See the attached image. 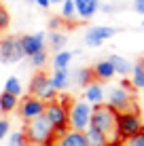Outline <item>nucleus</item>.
Wrapping results in <instances>:
<instances>
[{
  "mask_svg": "<svg viewBox=\"0 0 144 146\" xmlns=\"http://www.w3.org/2000/svg\"><path fill=\"white\" fill-rule=\"evenodd\" d=\"M117 117H119V112L112 110L110 106H106V104L93 106V110H91V127H96L98 131H102L106 135L110 146L121 144V140L117 135Z\"/></svg>",
  "mask_w": 144,
  "mask_h": 146,
  "instance_id": "f257e3e1",
  "label": "nucleus"
},
{
  "mask_svg": "<svg viewBox=\"0 0 144 146\" xmlns=\"http://www.w3.org/2000/svg\"><path fill=\"white\" fill-rule=\"evenodd\" d=\"M83 100H85L91 108H93V106H102V104H106V89H104V85L98 83V80L89 83L87 87H85Z\"/></svg>",
  "mask_w": 144,
  "mask_h": 146,
  "instance_id": "f8f14e48",
  "label": "nucleus"
},
{
  "mask_svg": "<svg viewBox=\"0 0 144 146\" xmlns=\"http://www.w3.org/2000/svg\"><path fill=\"white\" fill-rule=\"evenodd\" d=\"M91 106L85 102V100H72L68 104V129H74V131H85V129L91 125Z\"/></svg>",
  "mask_w": 144,
  "mask_h": 146,
  "instance_id": "39448f33",
  "label": "nucleus"
},
{
  "mask_svg": "<svg viewBox=\"0 0 144 146\" xmlns=\"http://www.w3.org/2000/svg\"><path fill=\"white\" fill-rule=\"evenodd\" d=\"M117 34V28H110V26H91L85 32V44L87 47H102L108 38H112Z\"/></svg>",
  "mask_w": 144,
  "mask_h": 146,
  "instance_id": "9d476101",
  "label": "nucleus"
},
{
  "mask_svg": "<svg viewBox=\"0 0 144 146\" xmlns=\"http://www.w3.org/2000/svg\"><path fill=\"white\" fill-rule=\"evenodd\" d=\"M34 4H38L40 9H49V7H51V0H36Z\"/></svg>",
  "mask_w": 144,
  "mask_h": 146,
  "instance_id": "473e14b6",
  "label": "nucleus"
},
{
  "mask_svg": "<svg viewBox=\"0 0 144 146\" xmlns=\"http://www.w3.org/2000/svg\"><path fill=\"white\" fill-rule=\"evenodd\" d=\"M7 138H9V144H7V146H26V144H28L23 131H11Z\"/></svg>",
  "mask_w": 144,
  "mask_h": 146,
  "instance_id": "a878e982",
  "label": "nucleus"
},
{
  "mask_svg": "<svg viewBox=\"0 0 144 146\" xmlns=\"http://www.w3.org/2000/svg\"><path fill=\"white\" fill-rule=\"evenodd\" d=\"M49 83L55 91H66L68 85H70V72L68 70H53V74L49 76Z\"/></svg>",
  "mask_w": 144,
  "mask_h": 146,
  "instance_id": "f3484780",
  "label": "nucleus"
},
{
  "mask_svg": "<svg viewBox=\"0 0 144 146\" xmlns=\"http://www.w3.org/2000/svg\"><path fill=\"white\" fill-rule=\"evenodd\" d=\"M106 106H110L117 112H127V110H136V93H133L131 85L127 80H123L121 85L112 87L110 91H106Z\"/></svg>",
  "mask_w": 144,
  "mask_h": 146,
  "instance_id": "7ed1b4c3",
  "label": "nucleus"
},
{
  "mask_svg": "<svg viewBox=\"0 0 144 146\" xmlns=\"http://www.w3.org/2000/svg\"><path fill=\"white\" fill-rule=\"evenodd\" d=\"M28 59H30V66H34V68H44V64H47V49H44V51L34 53L32 57H28Z\"/></svg>",
  "mask_w": 144,
  "mask_h": 146,
  "instance_id": "bb28decb",
  "label": "nucleus"
},
{
  "mask_svg": "<svg viewBox=\"0 0 144 146\" xmlns=\"http://www.w3.org/2000/svg\"><path fill=\"white\" fill-rule=\"evenodd\" d=\"M9 133H11V123H9L7 117H0V142H2Z\"/></svg>",
  "mask_w": 144,
  "mask_h": 146,
  "instance_id": "c756f323",
  "label": "nucleus"
},
{
  "mask_svg": "<svg viewBox=\"0 0 144 146\" xmlns=\"http://www.w3.org/2000/svg\"><path fill=\"white\" fill-rule=\"evenodd\" d=\"M64 0H51V4H62Z\"/></svg>",
  "mask_w": 144,
  "mask_h": 146,
  "instance_id": "c9c22d12",
  "label": "nucleus"
},
{
  "mask_svg": "<svg viewBox=\"0 0 144 146\" xmlns=\"http://www.w3.org/2000/svg\"><path fill=\"white\" fill-rule=\"evenodd\" d=\"M26 2H28V4H34V2H36V0H26Z\"/></svg>",
  "mask_w": 144,
  "mask_h": 146,
  "instance_id": "e433bc0d",
  "label": "nucleus"
},
{
  "mask_svg": "<svg viewBox=\"0 0 144 146\" xmlns=\"http://www.w3.org/2000/svg\"><path fill=\"white\" fill-rule=\"evenodd\" d=\"M140 117H142V123H144V106L140 108Z\"/></svg>",
  "mask_w": 144,
  "mask_h": 146,
  "instance_id": "f704fd0d",
  "label": "nucleus"
},
{
  "mask_svg": "<svg viewBox=\"0 0 144 146\" xmlns=\"http://www.w3.org/2000/svg\"><path fill=\"white\" fill-rule=\"evenodd\" d=\"M59 7H62V13H59V19H62V21H72V19L76 17V11H74V2H72V0H64Z\"/></svg>",
  "mask_w": 144,
  "mask_h": 146,
  "instance_id": "393cba45",
  "label": "nucleus"
},
{
  "mask_svg": "<svg viewBox=\"0 0 144 146\" xmlns=\"http://www.w3.org/2000/svg\"><path fill=\"white\" fill-rule=\"evenodd\" d=\"M131 80H129V85H131V89H138V91H144V59H140L138 64H133V68H131Z\"/></svg>",
  "mask_w": 144,
  "mask_h": 146,
  "instance_id": "6ab92c4d",
  "label": "nucleus"
},
{
  "mask_svg": "<svg viewBox=\"0 0 144 146\" xmlns=\"http://www.w3.org/2000/svg\"><path fill=\"white\" fill-rule=\"evenodd\" d=\"M30 95H34V98H38L40 102L49 104V102H53L59 93L51 87L47 74L38 72V74H34V76H32V80H30Z\"/></svg>",
  "mask_w": 144,
  "mask_h": 146,
  "instance_id": "0eeeda50",
  "label": "nucleus"
},
{
  "mask_svg": "<svg viewBox=\"0 0 144 146\" xmlns=\"http://www.w3.org/2000/svg\"><path fill=\"white\" fill-rule=\"evenodd\" d=\"M93 72H91V68H81V70H76V74H74V83L78 85L81 89H85L89 83H93Z\"/></svg>",
  "mask_w": 144,
  "mask_h": 146,
  "instance_id": "5701e85b",
  "label": "nucleus"
},
{
  "mask_svg": "<svg viewBox=\"0 0 144 146\" xmlns=\"http://www.w3.org/2000/svg\"><path fill=\"white\" fill-rule=\"evenodd\" d=\"M59 26H62V19H59V17H53V19H49V28H51L53 32H59Z\"/></svg>",
  "mask_w": 144,
  "mask_h": 146,
  "instance_id": "7c9ffc66",
  "label": "nucleus"
},
{
  "mask_svg": "<svg viewBox=\"0 0 144 146\" xmlns=\"http://www.w3.org/2000/svg\"><path fill=\"white\" fill-rule=\"evenodd\" d=\"M85 140H87V146H110V142H108V138L104 135L102 131H98L96 127H89L85 129Z\"/></svg>",
  "mask_w": 144,
  "mask_h": 146,
  "instance_id": "a211bd4d",
  "label": "nucleus"
},
{
  "mask_svg": "<svg viewBox=\"0 0 144 146\" xmlns=\"http://www.w3.org/2000/svg\"><path fill=\"white\" fill-rule=\"evenodd\" d=\"M19 117H21L23 121H34L38 117H42L44 114V102H40L38 98H34V95H28V98H23L21 102H19Z\"/></svg>",
  "mask_w": 144,
  "mask_h": 146,
  "instance_id": "1a4fd4ad",
  "label": "nucleus"
},
{
  "mask_svg": "<svg viewBox=\"0 0 144 146\" xmlns=\"http://www.w3.org/2000/svg\"><path fill=\"white\" fill-rule=\"evenodd\" d=\"M44 32H34V34H23L19 36V44H21V51H23V57H32L34 53L38 51H44Z\"/></svg>",
  "mask_w": 144,
  "mask_h": 146,
  "instance_id": "9b49d317",
  "label": "nucleus"
},
{
  "mask_svg": "<svg viewBox=\"0 0 144 146\" xmlns=\"http://www.w3.org/2000/svg\"><path fill=\"white\" fill-rule=\"evenodd\" d=\"M121 146H144V131L131 135L127 140H121Z\"/></svg>",
  "mask_w": 144,
  "mask_h": 146,
  "instance_id": "cd10ccee",
  "label": "nucleus"
},
{
  "mask_svg": "<svg viewBox=\"0 0 144 146\" xmlns=\"http://www.w3.org/2000/svg\"><path fill=\"white\" fill-rule=\"evenodd\" d=\"M66 42H68V36L64 32H51V34H49V44H51V49L55 53L57 51H64Z\"/></svg>",
  "mask_w": 144,
  "mask_h": 146,
  "instance_id": "b1692460",
  "label": "nucleus"
},
{
  "mask_svg": "<svg viewBox=\"0 0 144 146\" xmlns=\"http://www.w3.org/2000/svg\"><path fill=\"white\" fill-rule=\"evenodd\" d=\"M23 135L30 144L36 146H53L55 142V135H53V125L47 121V117H38L34 121H28L26 129H23Z\"/></svg>",
  "mask_w": 144,
  "mask_h": 146,
  "instance_id": "f03ea898",
  "label": "nucleus"
},
{
  "mask_svg": "<svg viewBox=\"0 0 144 146\" xmlns=\"http://www.w3.org/2000/svg\"><path fill=\"white\" fill-rule=\"evenodd\" d=\"M72 2H74V11L81 19H91L100 11V0H72Z\"/></svg>",
  "mask_w": 144,
  "mask_h": 146,
  "instance_id": "ddd939ff",
  "label": "nucleus"
},
{
  "mask_svg": "<svg viewBox=\"0 0 144 146\" xmlns=\"http://www.w3.org/2000/svg\"><path fill=\"white\" fill-rule=\"evenodd\" d=\"M133 11L144 15V0H133Z\"/></svg>",
  "mask_w": 144,
  "mask_h": 146,
  "instance_id": "2f4dec72",
  "label": "nucleus"
},
{
  "mask_svg": "<svg viewBox=\"0 0 144 146\" xmlns=\"http://www.w3.org/2000/svg\"><path fill=\"white\" fill-rule=\"evenodd\" d=\"M23 59V51L19 38L15 36H4L0 40V62L2 64H17Z\"/></svg>",
  "mask_w": 144,
  "mask_h": 146,
  "instance_id": "6e6552de",
  "label": "nucleus"
},
{
  "mask_svg": "<svg viewBox=\"0 0 144 146\" xmlns=\"http://www.w3.org/2000/svg\"><path fill=\"white\" fill-rule=\"evenodd\" d=\"M142 28H144V21H142Z\"/></svg>",
  "mask_w": 144,
  "mask_h": 146,
  "instance_id": "4c0bfd02",
  "label": "nucleus"
},
{
  "mask_svg": "<svg viewBox=\"0 0 144 146\" xmlns=\"http://www.w3.org/2000/svg\"><path fill=\"white\" fill-rule=\"evenodd\" d=\"M93 72V78L98 80V83H106V80H110L115 76V68H112V64L106 59H100V62H96V66L91 68Z\"/></svg>",
  "mask_w": 144,
  "mask_h": 146,
  "instance_id": "4468645a",
  "label": "nucleus"
},
{
  "mask_svg": "<svg viewBox=\"0 0 144 146\" xmlns=\"http://www.w3.org/2000/svg\"><path fill=\"white\" fill-rule=\"evenodd\" d=\"M9 23H11V13L0 4V30H7Z\"/></svg>",
  "mask_w": 144,
  "mask_h": 146,
  "instance_id": "c85d7f7f",
  "label": "nucleus"
},
{
  "mask_svg": "<svg viewBox=\"0 0 144 146\" xmlns=\"http://www.w3.org/2000/svg\"><path fill=\"white\" fill-rule=\"evenodd\" d=\"M19 106V98H15V95L11 93H0V112L2 114H9V112H13V110H17Z\"/></svg>",
  "mask_w": 144,
  "mask_h": 146,
  "instance_id": "412c9836",
  "label": "nucleus"
},
{
  "mask_svg": "<svg viewBox=\"0 0 144 146\" xmlns=\"http://www.w3.org/2000/svg\"><path fill=\"white\" fill-rule=\"evenodd\" d=\"M108 62L112 64V68H115V74H119V76L127 78V76L131 74V68H133V64H131L127 57H123V55H117V53H112L110 57H108Z\"/></svg>",
  "mask_w": 144,
  "mask_h": 146,
  "instance_id": "dca6fc26",
  "label": "nucleus"
},
{
  "mask_svg": "<svg viewBox=\"0 0 144 146\" xmlns=\"http://www.w3.org/2000/svg\"><path fill=\"white\" fill-rule=\"evenodd\" d=\"M4 93H11V95H15V98H21L23 95L21 80H19L17 76H9L7 80H4Z\"/></svg>",
  "mask_w": 144,
  "mask_h": 146,
  "instance_id": "4be33fe9",
  "label": "nucleus"
},
{
  "mask_svg": "<svg viewBox=\"0 0 144 146\" xmlns=\"http://www.w3.org/2000/svg\"><path fill=\"white\" fill-rule=\"evenodd\" d=\"M72 51H57L55 55H53V59H51V64H53V70H68V66H70V62H72Z\"/></svg>",
  "mask_w": 144,
  "mask_h": 146,
  "instance_id": "aec40b11",
  "label": "nucleus"
},
{
  "mask_svg": "<svg viewBox=\"0 0 144 146\" xmlns=\"http://www.w3.org/2000/svg\"><path fill=\"white\" fill-rule=\"evenodd\" d=\"M100 9H102L104 13H112V11H115V7H112V4H104V7H100Z\"/></svg>",
  "mask_w": 144,
  "mask_h": 146,
  "instance_id": "72a5a7b5",
  "label": "nucleus"
},
{
  "mask_svg": "<svg viewBox=\"0 0 144 146\" xmlns=\"http://www.w3.org/2000/svg\"><path fill=\"white\" fill-rule=\"evenodd\" d=\"M144 131V123L140 117V110H127V112H119L117 117V135L119 140H127L131 135Z\"/></svg>",
  "mask_w": 144,
  "mask_h": 146,
  "instance_id": "423d86ee",
  "label": "nucleus"
},
{
  "mask_svg": "<svg viewBox=\"0 0 144 146\" xmlns=\"http://www.w3.org/2000/svg\"><path fill=\"white\" fill-rule=\"evenodd\" d=\"M55 146H87V140H85V133L83 131H74V129H68L62 138H57Z\"/></svg>",
  "mask_w": 144,
  "mask_h": 146,
  "instance_id": "2eb2a0df",
  "label": "nucleus"
},
{
  "mask_svg": "<svg viewBox=\"0 0 144 146\" xmlns=\"http://www.w3.org/2000/svg\"><path fill=\"white\" fill-rule=\"evenodd\" d=\"M68 104H70L68 100H59V98H55L49 104H44V117L53 125V135H55V140L62 138V135L68 131Z\"/></svg>",
  "mask_w": 144,
  "mask_h": 146,
  "instance_id": "20e7f679",
  "label": "nucleus"
}]
</instances>
